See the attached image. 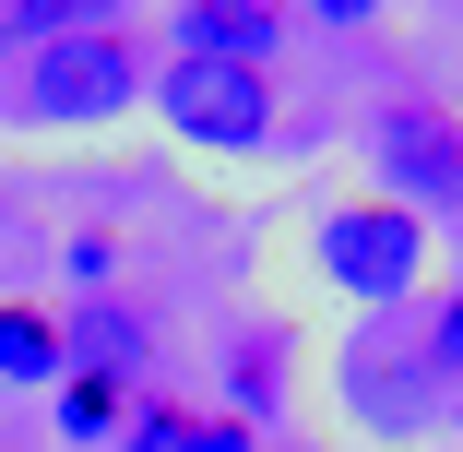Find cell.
Masks as SVG:
<instances>
[{
    "mask_svg": "<svg viewBox=\"0 0 463 452\" xmlns=\"http://www.w3.org/2000/svg\"><path fill=\"white\" fill-rule=\"evenodd\" d=\"M143 48L131 36H108V24H83V36H48L36 60H24V83H13V120H119L131 96H143Z\"/></svg>",
    "mask_w": 463,
    "mask_h": 452,
    "instance_id": "cell-1",
    "label": "cell"
},
{
    "mask_svg": "<svg viewBox=\"0 0 463 452\" xmlns=\"http://www.w3.org/2000/svg\"><path fill=\"white\" fill-rule=\"evenodd\" d=\"M155 108H166V131L178 143H214V155H250L261 131H273V72H250V60H155Z\"/></svg>",
    "mask_w": 463,
    "mask_h": 452,
    "instance_id": "cell-2",
    "label": "cell"
},
{
    "mask_svg": "<svg viewBox=\"0 0 463 452\" xmlns=\"http://www.w3.org/2000/svg\"><path fill=\"white\" fill-rule=\"evenodd\" d=\"M309 250H321V274H333L345 298H404L416 262H428V226H416L404 203H333Z\"/></svg>",
    "mask_w": 463,
    "mask_h": 452,
    "instance_id": "cell-3",
    "label": "cell"
},
{
    "mask_svg": "<svg viewBox=\"0 0 463 452\" xmlns=\"http://www.w3.org/2000/svg\"><path fill=\"white\" fill-rule=\"evenodd\" d=\"M381 167H392V203L416 215H463V131L439 120V108H392L381 120Z\"/></svg>",
    "mask_w": 463,
    "mask_h": 452,
    "instance_id": "cell-4",
    "label": "cell"
},
{
    "mask_svg": "<svg viewBox=\"0 0 463 452\" xmlns=\"http://www.w3.org/2000/svg\"><path fill=\"white\" fill-rule=\"evenodd\" d=\"M71 370V322L36 310V298H0V381H24V393H60Z\"/></svg>",
    "mask_w": 463,
    "mask_h": 452,
    "instance_id": "cell-5",
    "label": "cell"
},
{
    "mask_svg": "<svg viewBox=\"0 0 463 452\" xmlns=\"http://www.w3.org/2000/svg\"><path fill=\"white\" fill-rule=\"evenodd\" d=\"M273 36H286V13H250V0H191V13H178V48L191 60H273Z\"/></svg>",
    "mask_w": 463,
    "mask_h": 452,
    "instance_id": "cell-6",
    "label": "cell"
},
{
    "mask_svg": "<svg viewBox=\"0 0 463 452\" xmlns=\"http://www.w3.org/2000/svg\"><path fill=\"white\" fill-rule=\"evenodd\" d=\"M48 405H60V428H71V440H119V428H131V393H119L108 370H60V393H48Z\"/></svg>",
    "mask_w": 463,
    "mask_h": 452,
    "instance_id": "cell-7",
    "label": "cell"
},
{
    "mask_svg": "<svg viewBox=\"0 0 463 452\" xmlns=\"http://www.w3.org/2000/svg\"><path fill=\"white\" fill-rule=\"evenodd\" d=\"M71 274H83V286H108V274H119V238H108V226H83V238H71Z\"/></svg>",
    "mask_w": 463,
    "mask_h": 452,
    "instance_id": "cell-8",
    "label": "cell"
},
{
    "mask_svg": "<svg viewBox=\"0 0 463 452\" xmlns=\"http://www.w3.org/2000/svg\"><path fill=\"white\" fill-rule=\"evenodd\" d=\"M439 357L463 370V286H451V310H439Z\"/></svg>",
    "mask_w": 463,
    "mask_h": 452,
    "instance_id": "cell-9",
    "label": "cell"
},
{
    "mask_svg": "<svg viewBox=\"0 0 463 452\" xmlns=\"http://www.w3.org/2000/svg\"><path fill=\"white\" fill-rule=\"evenodd\" d=\"M0 72H13V24H0Z\"/></svg>",
    "mask_w": 463,
    "mask_h": 452,
    "instance_id": "cell-10",
    "label": "cell"
}]
</instances>
